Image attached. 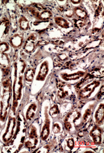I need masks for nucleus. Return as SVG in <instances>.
Segmentation results:
<instances>
[{
  "label": "nucleus",
  "mask_w": 104,
  "mask_h": 153,
  "mask_svg": "<svg viewBox=\"0 0 104 153\" xmlns=\"http://www.w3.org/2000/svg\"><path fill=\"white\" fill-rule=\"evenodd\" d=\"M28 138L25 141V147L30 149L37 148L39 139L37 128L34 125H31L28 130Z\"/></svg>",
  "instance_id": "7"
},
{
  "label": "nucleus",
  "mask_w": 104,
  "mask_h": 153,
  "mask_svg": "<svg viewBox=\"0 0 104 153\" xmlns=\"http://www.w3.org/2000/svg\"><path fill=\"white\" fill-rule=\"evenodd\" d=\"M24 37L21 34L14 33L10 36L8 42L12 49H18L22 47L24 43Z\"/></svg>",
  "instance_id": "10"
},
{
  "label": "nucleus",
  "mask_w": 104,
  "mask_h": 153,
  "mask_svg": "<svg viewBox=\"0 0 104 153\" xmlns=\"http://www.w3.org/2000/svg\"><path fill=\"white\" fill-rule=\"evenodd\" d=\"M49 71V65L47 60H44L42 62L38 71V74L36 77V80L43 82L45 80Z\"/></svg>",
  "instance_id": "11"
},
{
  "label": "nucleus",
  "mask_w": 104,
  "mask_h": 153,
  "mask_svg": "<svg viewBox=\"0 0 104 153\" xmlns=\"http://www.w3.org/2000/svg\"><path fill=\"white\" fill-rule=\"evenodd\" d=\"M47 108L45 111V121L42 126L41 131L40 134V138L43 141H45L47 140L50 134V115L48 113Z\"/></svg>",
  "instance_id": "8"
},
{
  "label": "nucleus",
  "mask_w": 104,
  "mask_h": 153,
  "mask_svg": "<svg viewBox=\"0 0 104 153\" xmlns=\"http://www.w3.org/2000/svg\"><path fill=\"white\" fill-rule=\"evenodd\" d=\"M55 22L58 26L62 28H67L70 27V23L66 19L61 17H55L54 18Z\"/></svg>",
  "instance_id": "18"
},
{
  "label": "nucleus",
  "mask_w": 104,
  "mask_h": 153,
  "mask_svg": "<svg viewBox=\"0 0 104 153\" xmlns=\"http://www.w3.org/2000/svg\"><path fill=\"white\" fill-rule=\"evenodd\" d=\"M36 40L37 36L36 34L32 33L28 36L23 45V49L25 52L31 54L34 52L36 48Z\"/></svg>",
  "instance_id": "9"
},
{
  "label": "nucleus",
  "mask_w": 104,
  "mask_h": 153,
  "mask_svg": "<svg viewBox=\"0 0 104 153\" xmlns=\"http://www.w3.org/2000/svg\"><path fill=\"white\" fill-rule=\"evenodd\" d=\"M100 82L98 81H94L89 84L84 88L82 91L80 92V97L82 99H85L89 97L92 93L94 91L95 88L99 87Z\"/></svg>",
  "instance_id": "12"
},
{
  "label": "nucleus",
  "mask_w": 104,
  "mask_h": 153,
  "mask_svg": "<svg viewBox=\"0 0 104 153\" xmlns=\"http://www.w3.org/2000/svg\"><path fill=\"white\" fill-rule=\"evenodd\" d=\"M1 17H2V13H1V11L0 10V19Z\"/></svg>",
  "instance_id": "22"
},
{
  "label": "nucleus",
  "mask_w": 104,
  "mask_h": 153,
  "mask_svg": "<svg viewBox=\"0 0 104 153\" xmlns=\"http://www.w3.org/2000/svg\"><path fill=\"white\" fill-rule=\"evenodd\" d=\"M91 136L93 141L96 143L100 144L101 143L102 140V134H101V130L99 127H95L92 130L91 132Z\"/></svg>",
  "instance_id": "15"
},
{
  "label": "nucleus",
  "mask_w": 104,
  "mask_h": 153,
  "mask_svg": "<svg viewBox=\"0 0 104 153\" xmlns=\"http://www.w3.org/2000/svg\"><path fill=\"white\" fill-rule=\"evenodd\" d=\"M1 2H2V1H0V5H1V3H1Z\"/></svg>",
  "instance_id": "24"
},
{
  "label": "nucleus",
  "mask_w": 104,
  "mask_h": 153,
  "mask_svg": "<svg viewBox=\"0 0 104 153\" xmlns=\"http://www.w3.org/2000/svg\"><path fill=\"white\" fill-rule=\"evenodd\" d=\"M6 122V124L4 133L1 135L0 139L3 143L7 145L13 139L17 131L18 119L16 114L10 110Z\"/></svg>",
  "instance_id": "4"
},
{
  "label": "nucleus",
  "mask_w": 104,
  "mask_h": 153,
  "mask_svg": "<svg viewBox=\"0 0 104 153\" xmlns=\"http://www.w3.org/2000/svg\"><path fill=\"white\" fill-rule=\"evenodd\" d=\"M13 62L12 63L10 75L13 76L11 79L13 100L11 110L14 114H17V109L19 105V101L22 97V90L25 80L24 74L26 69V64L24 60H17L13 58Z\"/></svg>",
  "instance_id": "1"
},
{
  "label": "nucleus",
  "mask_w": 104,
  "mask_h": 153,
  "mask_svg": "<svg viewBox=\"0 0 104 153\" xmlns=\"http://www.w3.org/2000/svg\"><path fill=\"white\" fill-rule=\"evenodd\" d=\"M74 13L79 20H83L87 17V12L83 8L80 7H77L74 8Z\"/></svg>",
  "instance_id": "19"
},
{
  "label": "nucleus",
  "mask_w": 104,
  "mask_h": 153,
  "mask_svg": "<svg viewBox=\"0 0 104 153\" xmlns=\"http://www.w3.org/2000/svg\"><path fill=\"white\" fill-rule=\"evenodd\" d=\"M52 131L55 134L59 133L60 132L61 127H60L58 123H53V127H52Z\"/></svg>",
  "instance_id": "21"
},
{
  "label": "nucleus",
  "mask_w": 104,
  "mask_h": 153,
  "mask_svg": "<svg viewBox=\"0 0 104 153\" xmlns=\"http://www.w3.org/2000/svg\"><path fill=\"white\" fill-rule=\"evenodd\" d=\"M28 11L34 18L42 21L49 20L53 17V14L49 10L36 6H28Z\"/></svg>",
  "instance_id": "5"
},
{
  "label": "nucleus",
  "mask_w": 104,
  "mask_h": 153,
  "mask_svg": "<svg viewBox=\"0 0 104 153\" xmlns=\"http://www.w3.org/2000/svg\"><path fill=\"white\" fill-rule=\"evenodd\" d=\"M35 74V69L34 68H28L25 70L24 78L25 81L27 82H32Z\"/></svg>",
  "instance_id": "17"
},
{
  "label": "nucleus",
  "mask_w": 104,
  "mask_h": 153,
  "mask_svg": "<svg viewBox=\"0 0 104 153\" xmlns=\"http://www.w3.org/2000/svg\"><path fill=\"white\" fill-rule=\"evenodd\" d=\"M18 26L22 32H27L30 30V21L25 16L21 15L18 19Z\"/></svg>",
  "instance_id": "14"
},
{
  "label": "nucleus",
  "mask_w": 104,
  "mask_h": 153,
  "mask_svg": "<svg viewBox=\"0 0 104 153\" xmlns=\"http://www.w3.org/2000/svg\"><path fill=\"white\" fill-rule=\"evenodd\" d=\"M38 110V106L35 103L29 105L25 114V119L27 123L32 121L35 118Z\"/></svg>",
  "instance_id": "13"
},
{
  "label": "nucleus",
  "mask_w": 104,
  "mask_h": 153,
  "mask_svg": "<svg viewBox=\"0 0 104 153\" xmlns=\"http://www.w3.org/2000/svg\"><path fill=\"white\" fill-rule=\"evenodd\" d=\"M12 32L10 20L7 15H3L0 19V43L8 42ZM13 33V32H12Z\"/></svg>",
  "instance_id": "6"
},
{
  "label": "nucleus",
  "mask_w": 104,
  "mask_h": 153,
  "mask_svg": "<svg viewBox=\"0 0 104 153\" xmlns=\"http://www.w3.org/2000/svg\"><path fill=\"white\" fill-rule=\"evenodd\" d=\"M95 119L96 123L100 124L104 120V104L101 103L95 114Z\"/></svg>",
  "instance_id": "16"
},
{
  "label": "nucleus",
  "mask_w": 104,
  "mask_h": 153,
  "mask_svg": "<svg viewBox=\"0 0 104 153\" xmlns=\"http://www.w3.org/2000/svg\"><path fill=\"white\" fill-rule=\"evenodd\" d=\"M1 146H0V153H1Z\"/></svg>",
  "instance_id": "23"
},
{
  "label": "nucleus",
  "mask_w": 104,
  "mask_h": 153,
  "mask_svg": "<svg viewBox=\"0 0 104 153\" xmlns=\"http://www.w3.org/2000/svg\"><path fill=\"white\" fill-rule=\"evenodd\" d=\"M59 108L57 105H54L53 106L51 107L50 108L49 111V114L50 116L52 117H55V116H57L58 114H59Z\"/></svg>",
  "instance_id": "20"
},
{
  "label": "nucleus",
  "mask_w": 104,
  "mask_h": 153,
  "mask_svg": "<svg viewBox=\"0 0 104 153\" xmlns=\"http://www.w3.org/2000/svg\"><path fill=\"white\" fill-rule=\"evenodd\" d=\"M11 47L8 42L0 43V69L3 75L7 76L11 73L13 58H11Z\"/></svg>",
  "instance_id": "3"
},
{
  "label": "nucleus",
  "mask_w": 104,
  "mask_h": 153,
  "mask_svg": "<svg viewBox=\"0 0 104 153\" xmlns=\"http://www.w3.org/2000/svg\"><path fill=\"white\" fill-rule=\"evenodd\" d=\"M13 91L10 74L3 75L0 83V124H4L11 110Z\"/></svg>",
  "instance_id": "2"
}]
</instances>
